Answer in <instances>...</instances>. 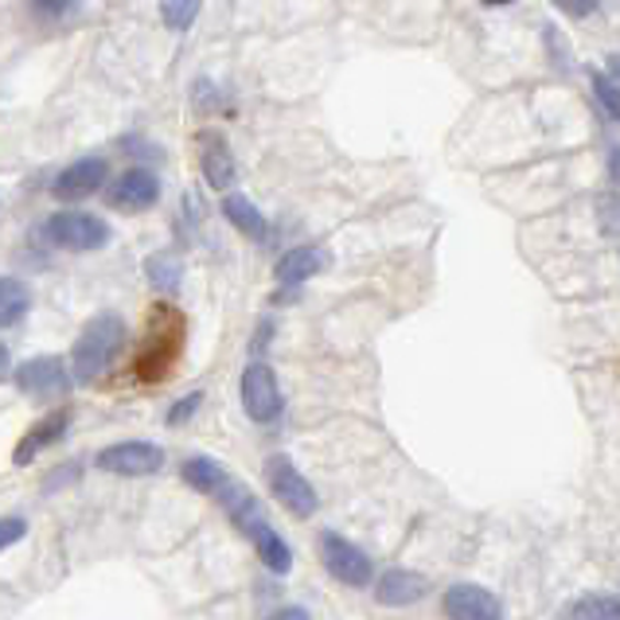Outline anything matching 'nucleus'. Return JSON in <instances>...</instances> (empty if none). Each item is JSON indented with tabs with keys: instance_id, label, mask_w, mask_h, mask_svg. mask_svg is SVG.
Returning a JSON list of instances; mask_svg holds the SVG:
<instances>
[{
	"instance_id": "4",
	"label": "nucleus",
	"mask_w": 620,
	"mask_h": 620,
	"mask_svg": "<svg viewBox=\"0 0 620 620\" xmlns=\"http://www.w3.org/2000/svg\"><path fill=\"white\" fill-rule=\"evenodd\" d=\"M320 562H324V569L336 577L340 586L363 589V586H370V577H375V566H370L367 554L355 543H347L344 534H336V531L320 534Z\"/></svg>"
},
{
	"instance_id": "5",
	"label": "nucleus",
	"mask_w": 620,
	"mask_h": 620,
	"mask_svg": "<svg viewBox=\"0 0 620 620\" xmlns=\"http://www.w3.org/2000/svg\"><path fill=\"white\" fill-rule=\"evenodd\" d=\"M164 465V449L153 441H118L98 449L95 468L106 476H153Z\"/></svg>"
},
{
	"instance_id": "19",
	"label": "nucleus",
	"mask_w": 620,
	"mask_h": 620,
	"mask_svg": "<svg viewBox=\"0 0 620 620\" xmlns=\"http://www.w3.org/2000/svg\"><path fill=\"white\" fill-rule=\"evenodd\" d=\"M27 309H32L27 285H20L16 277H4V281H0V324L16 328L20 320L27 317Z\"/></svg>"
},
{
	"instance_id": "27",
	"label": "nucleus",
	"mask_w": 620,
	"mask_h": 620,
	"mask_svg": "<svg viewBox=\"0 0 620 620\" xmlns=\"http://www.w3.org/2000/svg\"><path fill=\"white\" fill-rule=\"evenodd\" d=\"M24 534H27L24 516H4V523H0V546H16Z\"/></svg>"
},
{
	"instance_id": "23",
	"label": "nucleus",
	"mask_w": 620,
	"mask_h": 620,
	"mask_svg": "<svg viewBox=\"0 0 620 620\" xmlns=\"http://www.w3.org/2000/svg\"><path fill=\"white\" fill-rule=\"evenodd\" d=\"M145 274L153 277V285H160V289H180V281H184V269L173 254H153V258L145 262Z\"/></svg>"
},
{
	"instance_id": "31",
	"label": "nucleus",
	"mask_w": 620,
	"mask_h": 620,
	"mask_svg": "<svg viewBox=\"0 0 620 620\" xmlns=\"http://www.w3.org/2000/svg\"><path fill=\"white\" fill-rule=\"evenodd\" d=\"M609 176L620 184V148H612V153H609Z\"/></svg>"
},
{
	"instance_id": "24",
	"label": "nucleus",
	"mask_w": 620,
	"mask_h": 620,
	"mask_svg": "<svg viewBox=\"0 0 620 620\" xmlns=\"http://www.w3.org/2000/svg\"><path fill=\"white\" fill-rule=\"evenodd\" d=\"M27 9L40 24H59L78 9V0H27Z\"/></svg>"
},
{
	"instance_id": "16",
	"label": "nucleus",
	"mask_w": 620,
	"mask_h": 620,
	"mask_svg": "<svg viewBox=\"0 0 620 620\" xmlns=\"http://www.w3.org/2000/svg\"><path fill=\"white\" fill-rule=\"evenodd\" d=\"M320 269H324V254H320L317 246H294V251H285L281 258H277L274 277H277V285H289V289H294V285L309 281Z\"/></svg>"
},
{
	"instance_id": "25",
	"label": "nucleus",
	"mask_w": 620,
	"mask_h": 620,
	"mask_svg": "<svg viewBox=\"0 0 620 620\" xmlns=\"http://www.w3.org/2000/svg\"><path fill=\"white\" fill-rule=\"evenodd\" d=\"M597 223H601L605 234H620V191L597 199Z\"/></svg>"
},
{
	"instance_id": "33",
	"label": "nucleus",
	"mask_w": 620,
	"mask_h": 620,
	"mask_svg": "<svg viewBox=\"0 0 620 620\" xmlns=\"http://www.w3.org/2000/svg\"><path fill=\"white\" fill-rule=\"evenodd\" d=\"M609 67H612V75L620 78V55H612V59H609Z\"/></svg>"
},
{
	"instance_id": "17",
	"label": "nucleus",
	"mask_w": 620,
	"mask_h": 620,
	"mask_svg": "<svg viewBox=\"0 0 620 620\" xmlns=\"http://www.w3.org/2000/svg\"><path fill=\"white\" fill-rule=\"evenodd\" d=\"M223 219H226V223H231L239 234H246V239H254V242H266V239H269L266 215H262L258 207H254L246 196H226V199H223Z\"/></svg>"
},
{
	"instance_id": "10",
	"label": "nucleus",
	"mask_w": 620,
	"mask_h": 620,
	"mask_svg": "<svg viewBox=\"0 0 620 620\" xmlns=\"http://www.w3.org/2000/svg\"><path fill=\"white\" fill-rule=\"evenodd\" d=\"M106 176H110V164H106L102 156H82V160H75L70 168H63V173L55 176L52 196L63 199V203H78V199L102 191Z\"/></svg>"
},
{
	"instance_id": "9",
	"label": "nucleus",
	"mask_w": 620,
	"mask_h": 620,
	"mask_svg": "<svg viewBox=\"0 0 620 620\" xmlns=\"http://www.w3.org/2000/svg\"><path fill=\"white\" fill-rule=\"evenodd\" d=\"M441 609H445V617H453V620H496V617H503L500 597L491 594V589L476 586V582H457V586H449L445 597H441Z\"/></svg>"
},
{
	"instance_id": "2",
	"label": "nucleus",
	"mask_w": 620,
	"mask_h": 620,
	"mask_svg": "<svg viewBox=\"0 0 620 620\" xmlns=\"http://www.w3.org/2000/svg\"><path fill=\"white\" fill-rule=\"evenodd\" d=\"M125 347V320L118 312H98L82 336L75 340V355H70V367H75V383H95L102 379L106 370L113 367V359Z\"/></svg>"
},
{
	"instance_id": "15",
	"label": "nucleus",
	"mask_w": 620,
	"mask_h": 620,
	"mask_svg": "<svg viewBox=\"0 0 620 620\" xmlns=\"http://www.w3.org/2000/svg\"><path fill=\"white\" fill-rule=\"evenodd\" d=\"M199 168H203V180L215 191H226L239 176V164H234V153L223 137L207 133L203 137V153H199Z\"/></svg>"
},
{
	"instance_id": "28",
	"label": "nucleus",
	"mask_w": 620,
	"mask_h": 620,
	"mask_svg": "<svg viewBox=\"0 0 620 620\" xmlns=\"http://www.w3.org/2000/svg\"><path fill=\"white\" fill-rule=\"evenodd\" d=\"M551 4L558 12H566V16H574V20H586L597 12V0H551Z\"/></svg>"
},
{
	"instance_id": "12",
	"label": "nucleus",
	"mask_w": 620,
	"mask_h": 620,
	"mask_svg": "<svg viewBox=\"0 0 620 620\" xmlns=\"http://www.w3.org/2000/svg\"><path fill=\"white\" fill-rule=\"evenodd\" d=\"M242 534H246V539L254 543V554H258L262 566H266L269 574L285 577L289 569H294V551H289V543H285L281 534L266 523V516L251 519V523L242 527Z\"/></svg>"
},
{
	"instance_id": "7",
	"label": "nucleus",
	"mask_w": 620,
	"mask_h": 620,
	"mask_svg": "<svg viewBox=\"0 0 620 620\" xmlns=\"http://www.w3.org/2000/svg\"><path fill=\"white\" fill-rule=\"evenodd\" d=\"M266 480H269V491L277 496V503H281L289 516L309 519L312 511H317V488L297 473V465L289 457H269Z\"/></svg>"
},
{
	"instance_id": "8",
	"label": "nucleus",
	"mask_w": 620,
	"mask_h": 620,
	"mask_svg": "<svg viewBox=\"0 0 620 620\" xmlns=\"http://www.w3.org/2000/svg\"><path fill=\"white\" fill-rule=\"evenodd\" d=\"M16 387L40 402H55V398H67V390L75 387V370L67 375V363L59 355H35V359L20 363Z\"/></svg>"
},
{
	"instance_id": "14",
	"label": "nucleus",
	"mask_w": 620,
	"mask_h": 620,
	"mask_svg": "<svg viewBox=\"0 0 620 620\" xmlns=\"http://www.w3.org/2000/svg\"><path fill=\"white\" fill-rule=\"evenodd\" d=\"M425 594H430V582L418 569H406V566L383 569L379 582H375V601L379 605H413L422 601Z\"/></svg>"
},
{
	"instance_id": "6",
	"label": "nucleus",
	"mask_w": 620,
	"mask_h": 620,
	"mask_svg": "<svg viewBox=\"0 0 620 620\" xmlns=\"http://www.w3.org/2000/svg\"><path fill=\"white\" fill-rule=\"evenodd\" d=\"M242 410H246V418L258 425H269L281 418V387H277V375L274 367H266V363H251V367L242 370Z\"/></svg>"
},
{
	"instance_id": "21",
	"label": "nucleus",
	"mask_w": 620,
	"mask_h": 620,
	"mask_svg": "<svg viewBox=\"0 0 620 620\" xmlns=\"http://www.w3.org/2000/svg\"><path fill=\"white\" fill-rule=\"evenodd\" d=\"M199 9H203V0H164L160 20L168 32H188V27L196 24Z\"/></svg>"
},
{
	"instance_id": "18",
	"label": "nucleus",
	"mask_w": 620,
	"mask_h": 620,
	"mask_svg": "<svg viewBox=\"0 0 620 620\" xmlns=\"http://www.w3.org/2000/svg\"><path fill=\"white\" fill-rule=\"evenodd\" d=\"M180 476H184V484H188V488L203 491V496H219V491H223V484L231 480V473H226V468L219 465V461H211V457L184 461Z\"/></svg>"
},
{
	"instance_id": "13",
	"label": "nucleus",
	"mask_w": 620,
	"mask_h": 620,
	"mask_svg": "<svg viewBox=\"0 0 620 620\" xmlns=\"http://www.w3.org/2000/svg\"><path fill=\"white\" fill-rule=\"evenodd\" d=\"M67 425H70V410H67V406H63V410H52L47 418H40V422H35L32 430L20 438L16 453H12V465H32V461L44 453V449H52L55 441H63Z\"/></svg>"
},
{
	"instance_id": "26",
	"label": "nucleus",
	"mask_w": 620,
	"mask_h": 620,
	"mask_svg": "<svg viewBox=\"0 0 620 620\" xmlns=\"http://www.w3.org/2000/svg\"><path fill=\"white\" fill-rule=\"evenodd\" d=\"M199 406H203V395H199V390H191L188 398H180V402H176L173 410H168V418H164V422H168V425H173V430H176V425L188 422V418L199 410Z\"/></svg>"
},
{
	"instance_id": "11",
	"label": "nucleus",
	"mask_w": 620,
	"mask_h": 620,
	"mask_svg": "<svg viewBox=\"0 0 620 620\" xmlns=\"http://www.w3.org/2000/svg\"><path fill=\"white\" fill-rule=\"evenodd\" d=\"M156 199H160V180H156L148 168L121 173L118 180L110 184V191H106V203H110L113 211H148Z\"/></svg>"
},
{
	"instance_id": "1",
	"label": "nucleus",
	"mask_w": 620,
	"mask_h": 620,
	"mask_svg": "<svg viewBox=\"0 0 620 620\" xmlns=\"http://www.w3.org/2000/svg\"><path fill=\"white\" fill-rule=\"evenodd\" d=\"M184 340H188V320H184V312L168 301H156L153 309H148L137 352H133V375H137V383L156 387V383L168 379L184 355Z\"/></svg>"
},
{
	"instance_id": "32",
	"label": "nucleus",
	"mask_w": 620,
	"mask_h": 620,
	"mask_svg": "<svg viewBox=\"0 0 620 620\" xmlns=\"http://www.w3.org/2000/svg\"><path fill=\"white\" fill-rule=\"evenodd\" d=\"M484 4H488V9H508L511 0H484Z\"/></svg>"
},
{
	"instance_id": "22",
	"label": "nucleus",
	"mask_w": 620,
	"mask_h": 620,
	"mask_svg": "<svg viewBox=\"0 0 620 620\" xmlns=\"http://www.w3.org/2000/svg\"><path fill=\"white\" fill-rule=\"evenodd\" d=\"M589 87H594V98H597V106H601L605 118L620 121V87L617 82H612L605 70L589 67Z\"/></svg>"
},
{
	"instance_id": "20",
	"label": "nucleus",
	"mask_w": 620,
	"mask_h": 620,
	"mask_svg": "<svg viewBox=\"0 0 620 620\" xmlns=\"http://www.w3.org/2000/svg\"><path fill=\"white\" fill-rule=\"evenodd\" d=\"M566 617L577 620H620V597L612 594H586L566 605Z\"/></svg>"
},
{
	"instance_id": "30",
	"label": "nucleus",
	"mask_w": 620,
	"mask_h": 620,
	"mask_svg": "<svg viewBox=\"0 0 620 620\" xmlns=\"http://www.w3.org/2000/svg\"><path fill=\"white\" fill-rule=\"evenodd\" d=\"M269 332H274V328H269V320H266V324L258 328V340H254V352H258V355L266 352V340H269Z\"/></svg>"
},
{
	"instance_id": "3",
	"label": "nucleus",
	"mask_w": 620,
	"mask_h": 620,
	"mask_svg": "<svg viewBox=\"0 0 620 620\" xmlns=\"http://www.w3.org/2000/svg\"><path fill=\"white\" fill-rule=\"evenodd\" d=\"M44 239L59 251H102L110 246V223H102L98 215H82V211H59V215L44 219Z\"/></svg>"
},
{
	"instance_id": "29",
	"label": "nucleus",
	"mask_w": 620,
	"mask_h": 620,
	"mask_svg": "<svg viewBox=\"0 0 620 620\" xmlns=\"http://www.w3.org/2000/svg\"><path fill=\"white\" fill-rule=\"evenodd\" d=\"M269 617H281V620H309V609H301V605H277Z\"/></svg>"
}]
</instances>
